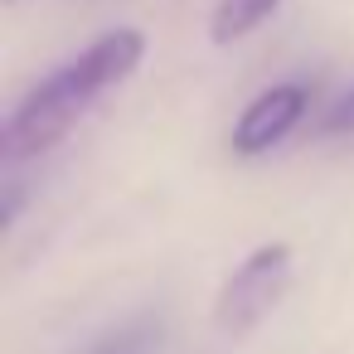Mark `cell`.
Here are the masks:
<instances>
[{
  "label": "cell",
  "mask_w": 354,
  "mask_h": 354,
  "mask_svg": "<svg viewBox=\"0 0 354 354\" xmlns=\"http://www.w3.org/2000/svg\"><path fill=\"white\" fill-rule=\"evenodd\" d=\"M146 54L141 30H112L97 44H88L73 64L49 73L6 122V165H20L30 156H44L68 136V127L107 93L117 88Z\"/></svg>",
  "instance_id": "1"
},
{
  "label": "cell",
  "mask_w": 354,
  "mask_h": 354,
  "mask_svg": "<svg viewBox=\"0 0 354 354\" xmlns=\"http://www.w3.org/2000/svg\"><path fill=\"white\" fill-rule=\"evenodd\" d=\"M291 286V248L286 243H267L257 248L218 291L214 301V320L223 335H248L252 325H262V315L286 296Z\"/></svg>",
  "instance_id": "2"
},
{
  "label": "cell",
  "mask_w": 354,
  "mask_h": 354,
  "mask_svg": "<svg viewBox=\"0 0 354 354\" xmlns=\"http://www.w3.org/2000/svg\"><path fill=\"white\" fill-rule=\"evenodd\" d=\"M306 102H310V93H306L301 83H277V88H267V93L238 117V127H233V151H238V156H262V151H272V146L306 117Z\"/></svg>",
  "instance_id": "3"
},
{
  "label": "cell",
  "mask_w": 354,
  "mask_h": 354,
  "mask_svg": "<svg viewBox=\"0 0 354 354\" xmlns=\"http://www.w3.org/2000/svg\"><path fill=\"white\" fill-rule=\"evenodd\" d=\"M277 6H281V0H218V6H214V20H209L214 44H233V39L252 35Z\"/></svg>",
  "instance_id": "4"
},
{
  "label": "cell",
  "mask_w": 354,
  "mask_h": 354,
  "mask_svg": "<svg viewBox=\"0 0 354 354\" xmlns=\"http://www.w3.org/2000/svg\"><path fill=\"white\" fill-rule=\"evenodd\" d=\"M320 131H325V136H349V131H354V88L335 97V107L320 117Z\"/></svg>",
  "instance_id": "5"
},
{
  "label": "cell",
  "mask_w": 354,
  "mask_h": 354,
  "mask_svg": "<svg viewBox=\"0 0 354 354\" xmlns=\"http://www.w3.org/2000/svg\"><path fill=\"white\" fill-rule=\"evenodd\" d=\"M10 6H15V0H10Z\"/></svg>",
  "instance_id": "6"
}]
</instances>
